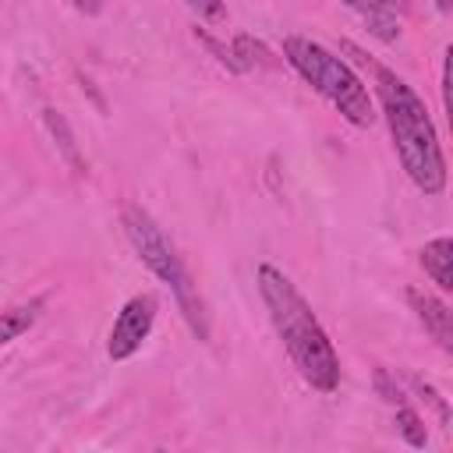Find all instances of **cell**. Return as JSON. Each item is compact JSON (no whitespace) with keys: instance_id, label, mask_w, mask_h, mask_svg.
<instances>
[{"instance_id":"obj_10","label":"cell","mask_w":453,"mask_h":453,"mask_svg":"<svg viewBox=\"0 0 453 453\" xmlns=\"http://www.w3.org/2000/svg\"><path fill=\"white\" fill-rule=\"evenodd\" d=\"M42 124H46V127H50V134L57 138V145H60L64 159L74 166V173H85V163H81V156H78V145H74V134H71L67 120H64L57 110H42Z\"/></svg>"},{"instance_id":"obj_3","label":"cell","mask_w":453,"mask_h":453,"mask_svg":"<svg viewBox=\"0 0 453 453\" xmlns=\"http://www.w3.org/2000/svg\"><path fill=\"white\" fill-rule=\"evenodd\" d=\"M283 57L287 64L322 96L329 99L343 120H350L354 127H368L375 120L372 113V99H368V88L361 85V78L340 60L333 57L326 46L304 39V35H287L283 39Z\"/></svg>"},{"instance_id":"obj_13","label":"cell","mask_w":453,"mask_h":453,"mask_svg":"<svg viewBox=\"0 0 453 453\" xmlns=\"http://www.w3.org/2000/svg\"><path fill=\"white\" fill-rule=\"evenodd\" d=\"M414 386H418V389L428 396V403L439 411V418H442V421H449V407H446V400H442V396H439V393H435V389H432L425 379H414Z\"/></svg>"},{"instance_id":"obj_6","label":"cell","mask_w":453,"mask_h":453,"mask_svg":"<svg viewBox=\"0 0 453 453\" xmlns=\"http://www.w3.org/2000/svg\"><path fill=\"white\" fill-rule=\"evenodd\" d=\"M407 301H411V308L418 311V319L425 322V329L435 336V343H439L442 350H453V326H449V308H446L439 297L425 294V290H407Z\"/></svg>"},{"instance_id":"obj_5","label":"cell","mask_w":453,"mask_h":453,"mask_svg":"<svg viewBox=\"0 0 453 453\" xmlns=\"http://www.w3.org/2000/svg\"><path fill=\"white\" fill-rule=\"evenodd\" d=\"M152 322H156V297H152V294H134V297L120 308L113 329H110V343H106L110 357H113V361L131 357V354L142 347V340L149 336Z\"/></svg>"},{"instance_id":"obj_14","label":"cell","mask_w":453,"mask_h":453,"mask_svg":"<svg viewBox=\"0 0 453 453\" xmlns=\"http://www.w3.org/2000/svg\"><path fill=\"white\" fill-rule=\"evenodd\" d=\"M188 7L191 11H198L202 18H223V0H188Z\"/></svg>"},{"instance_id":"obj_11","label":"cell","mask_w":453,"mask_h":453,"mask_svg":"<svg viewBox=\"0 0 453 453\" xmlns=\"http://www.w3.org/2000/svg\"><path fill=\"white\" fill-rule=\"evenodd\" d=\"M230 53H234V60H237V71H248V67H255V64H269V50H265L262 42H255L251 35H237L234 46H230Z\"/></svg>"},{"instance_id":"obj_9","label":"cell","mask_w":453,"mask_h":453,"mask_svg":"<svg viewBox=\"0 0 453 453\" xmlns=\"http://www.w3.org/2000/svg\"><path fill=\"white\" fill-rule=\"evenodd\" d=\"M35 319H39V301L0 311V347H7L11 340H18L21 333H28L35 326Z\"/></svg>"},{"instance_id":"obj_8","label":"cell","mask_w":453,"mask_h":453,"mask_svg":"<svg viewBox=\"0 0 453 453\" xmlns=\"http://www.w3.org/2000/svg\"><path fill=\"white\" fill-rule=\"evenodd\" d=\"M343 4H347L350 11H357L379 39L393 42V39L400 35V21H396V11H393L389 0H343Z\"/></svg>"},{"instance_id":"obj_17","label":"cell","mask_w":453,"mask_h":453,"mask_svg":"<svg viewBox=\"0 0 453 453\" xmlns=\"http://www.w3.org/2000/svg\"><path fill=\"white\" fill-rule=\"evenodd\" d=\"M435 7H439V11H449V7H453V0H435Z\"/></svg>"},{"instance_id":"obj_12","label":"cell","mask_w":453,"mask_h":453,"mask_svg":"<svg viewBox=\"0 0 453 453\" xmlns=\"http://www.w3.org/2000/svg\"><path fill=\"white\" fill-rule=\"evenodd\" d=\"M396 428H400V435H403L411 446H425V442H428V432H425L421 418H418L411 407H396Z\"/></svg>"},{"instance_id":"obj_16","label":"cell","mask_w":453,"mask_h":453,"mask_svg":"<svg viewBox=\"0 0 453 453\" xmlns=\"http://www.w3.org/2000/svg\"><path fill=\"white\" fill-rule=\"evenodd\" d=\"M71 4H74L81 14H96V11L103 7V0H71Z\"/></svg>"},{"instance_id":"obj_4","label":"cell","mask_w":453,"mask_h":453,"mask_svg":"<svg viewBox=\"0 0 453 453\" xmlns=\"http://www.w3.org/2000/svg\"><path fill=\"white\" fill-rule=\"evenodd\" d=\"M120 223H124V234H127L131 248L138 251V258H142V262H145V265H149L163 283H170V287H173L177 304H180V311H184V319H188L191 333H195L198 340H209V319H205L202 297H198V290L191 287V276L184 273V265H180L177 251L170 248V241L163 237V230L156 226V219H152L145 209L127 205V209L120 212Z\"/></svg>"},{"instance_id":"obj_2","label":"cell","mask_w":453,"mask_h":453,"mask_svg":"<svg viewBox=\"0 0 453 453\" xmlns=\"http://www.w3.org/2000/svg\"><path fill=\"white\" fill-rule=\"evenodd\" d=\"M375 85H379V103H382V113L389 120V134H393V145H396V156H400L407 177L414 180L418 191L442 195L446 159H442L439 134L432 127L425 103L418 99V92L403 78H396L386 67H375Z\"/></svg>"},{"instance_id":"obj_18","label":"cell","mask_w":453,"mask_h":453,"mask_svg":"<svg viewBox=\"0 0 453 453\" xmlns=\"http://www.w3.org/2000/svg\"><path fill=\"white\" fill-rule=\"evenodd\" d=\"M389 4H393V0H389ZM396 4H403V0H396Z\"/></svg>"},{"instance_id":"obj_15","label":"cell","mask_w":453,"mask_h":453,"mask_svg":"<svg viewBox=\"0 0 453 453\" xmlns=\"http://www.w3.org/2000/svg\"><path fill=\"white\" fill-rule=\"evenodd\" d=\"M375 386H379V393H382V400H389V403H400V389L386 379V372H375Z\"/></svg>"},{"instance_id":"obj_1","label":"cell","mask_w":453,"mask_h":453,"mask_svg":"<svg viewBox=\"0 0 453 453\" xmlns=\"http://www.w3.org/2000/svg\"><path fill=\"white\" fill-rule=\"evenodd\" d=\"M255 280H258V294L269 308V319H273L294 368L301 372V379L319 393H333L340 386V357H336L326 329L311 315L308 301L297 294V287L276 265H258Z\"/></svg>"},{"instance_id":"obj_7","label":"cell","mask_w":453,"mask_h":453,"mask_svg":"<svg viewBox=\"0 0 453 453\" xmlns=\"http://www.w3.org/2000/svg\"><path fill=\"white\" fill-rule=\"evenodd\" d=\"M421 265L432 276V283L439 290H453V241L449 237H435L421 248Z\"/></svg>"}]
</instances>
